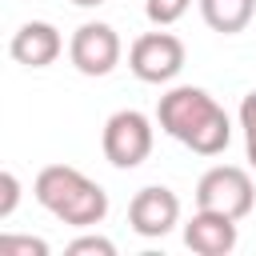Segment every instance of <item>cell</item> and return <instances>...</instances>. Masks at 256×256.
Masks as SVG:
<instances>
[{"label":"cell","instance_id":"cell-1","mask_svg":"<svg viewBox=\"0 0 256 256\" xmlns=\"http://www.w3.org/2000/svg\"><path fill=\"white\" fill-rule=\"evenodd\" d=\"M32 192L60 224H72V228H96L108 216V192L72 164L40 168Z\"/></svg>","mask_w":256,"mask_h":256},{"label":"cell","instance_id":"cell-2","mask_svg":"<svg viewBox=\"0 0 256 256\" xmlns=\"http://www.w3.org/2000/svg\"><path fill=\"white\" fill-rule=\"evenodd\" d=\"M256 204V188H252V176L236 164H216L200 176L196 184V208H208V212H224L232 220H244Z\"/></svg>","mask_w":256,"mask_h":256},{"label":"cell","instance_id":"cell-3","mask_svg":"<svg viewBox=\"0 0 256 256\" xmlns=\"http://www.w3.org/2000/svg\"><path fill=\"white\" fill-rule=\"evenodd\" d=\"M100 144L112 168H140L152 152V120L136 108H120L108 116Z\"/></svg>","mask_w":256,"mask_h":256},{"label":"cell","instance_id":"cell-4","mask_svg":"<svg viewBox=\"0 0 256 256\" xmlns=\"http://www.w3.org/2000/svg\"><path fill=\"white\" fill-rule=\"evenodd\" d=\"M128 68L144 84H168L184 68V40L172 32H144L128 48Z\"/></svg>","mask_w":256,"mask_h":256},{"label":"cell","instance_id":"cell-5","mask_svg":"<svg viewBox=\"0 0 256 256\" xmlns=\"http://www.w3.org/2000/svg\"><path fill=\"white\" fill-rule=\"evenodd\" d=\"M216 108H220V104H216L204 88L180 84V88H172V92L160 96V104H156V120H160V128H164L172 140L188 144V136H192Z\"/></svg>","mask_w":256,"mask_h":256},{"label":"cell","instance_id":"cell-6","mask_svg":"<svg viewBox=\"0 0 256 256\" xmlns=\"http://www.w3.org/2000/svg\"><path fill=\"white\" fill-rule=\"evenodd\" d=\"M68 56H72V68L76 72H84V76H108L120 64V36H116L112 24L88 20V24H80L72 32Z\"/></svg>","mask_w":256,"mask_h":256},{"label":"cell","instance_id":"cell-7","mask_svg":"<svg viewBox=\"0 0 256 256\" xmlns=\"http://www.w3.org/2000/svg\"><path fill=\"white\" fill-rule=\"evenodd\" d=\"M128 224L136 236L144 240H156V236H168L176 224H180V196L164 184H148L132 196L128 204Z\"/></svg>","mask_w":256,"mask_h":256},{"label":"cell","instance_id":"cell-8","mask_svg":"<svg viewBox=\"0 0 256 256\" xmlns=\"http://www.w3.org/2000/svg\"><path fill=\"white\" fill-rule=\"evenodd\" d=\"M240 232H236V220L224 216V212H208V208H196V216L184 224V244L196 252V256H228L236 248Z\"/></svg>","mask_w":256,"mask_h":256},{"label":"cell","instance_id":"cell-9","mask_svg":"<svg viewBox=\"0 0 256 256\" xmlns=\"http://www.w3.org/2000/svg\"><path fill=\"white\" fill-rule=\"evenodd\" d=\"M8 52H12V60L24 64V68H48V64H56V56L64 52V40H60V32H56L48 20H28V24L16 28Z\"/></svg>","mask_w":256,"mask_h":256},{"label":"cell","instance_id":"cell-10","mask_svg":"<svg viewBox=\"0 0 256 256\" xmlns=\"http://www.w3.org/2000/svg\"><path fill=\"white\" fill-rule=\"evenodd\" d=\"M200 16L212 32H244L256 16V0H200Z\"/></svg>","mask_w":256,"mask_h":256},{"label":"cell","instance_id":"cell-11","mask_svg":"<svg viewBox=\"0 0 256 256\" xmlns=\"http://www.w3.org/2000/svg\"><path fill=\"white\" fill-rule=\"evenodd\" d=\"M228 140H232V120H228L224 108H216V112H212V116L188 136L184 148H192L196 156H220V152L228 148Z\"/></svg>","mask_w":256,"mask_h":256},{"label":"cell","instance_id":"cell-12","mask_svg":"<svg viewBox=\"0 0 256 256\" xmlns=\"http://www.w3.org/2000/svg\"><path fill=\"white\" fill-rule=\"evenodd\" d=\"M188 4L192 0H144V12H148V20L156 28H168V24H176L188 12Z\"/></svg>","mask_w":256,"mask_h":256},{"label":"cell","instance_id":"cell-13","mask_svg":"<svg viewBox=\"0 0 256 256\" xmlns=\"http://www.w3.org/2000/svg\"><path fill=\"white\" fill-rule=\"evenodd\" d=\"M0 252H8V256H48V244L40 236H0Z\"/></svg>","mask_w":256,"mask_h":256},{"label":"cell","instance_id":"cell-14","mask_svg":"<svg viewBox=\"0 0 256 256\" xmlns=\"http://www.w3.org/2000/svg\"><path fill=\"white\" fill-rule=\"evenodd\" d=\"M68 256H116V244L104 236H76L68 244Z\"/></svg>","mask_w":256,"mask_h":256},{"label":"cell","instance_id":"cell-15","mask_svg":"<svg viewBox=\"0 0 256 256\" xmlns=\"http://www.w3.org/2000/svg\"><path fill=\"white\" fill-rule=\"evenodd\" d=\"M16 204H20V180H16V172H0V220H8L12 212H16Z\"/></svg>","mask_w":256,"mask_h":256},{"label":"cell","instance_id":"cell-16","mask_svg":"<svg viewBox=\"0 0 256 256\" xmlns=\"http://www.w3.org/2000/svg\"><path fill=\"white\" fill-rule=\"evenodd\" d=\"M240 124H244V132H256V88L244 96V104H240Z\"/></svg>","mask_w":256,"mask_h":256},{"label":"cell","instance_id":"cell-17","mask_svg":"<svg viewBox=\"0 0 256 256\" xmlns=\"http://www.w3.org/2000/svg\"><path fill=\"white\" fill-rule=\"evenodd\" d=\"M244 148H248V164L256 168V132H244Z\"/></svg>","mask_w":256,"mask_h":256},{"label":"cell","instance_id":"cell-18","mask_svg":"<svg viewBox=\"0 0 256 256\" xmlns=\"http://www.w3.org/2000/svg\"><path fill=\"white\" fill-rule=\"evenodd\" d=\"M72 4H76V8H100L104 0H72Z\"/></svg>","mask_w":256,"mask_h":256}]
</instances>
